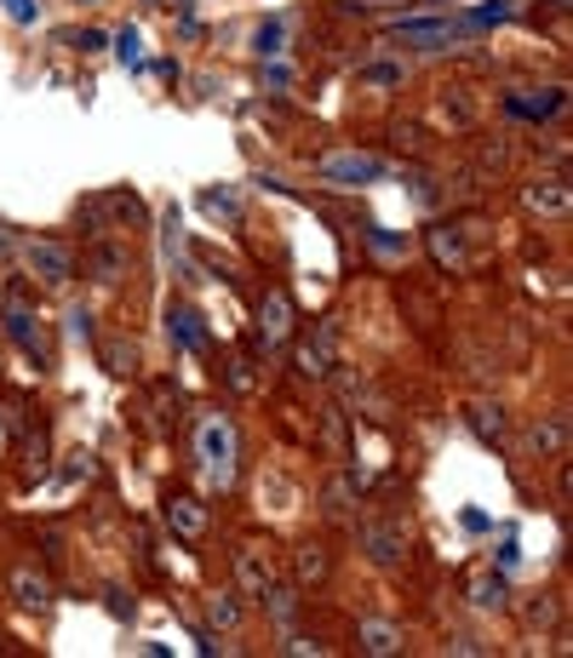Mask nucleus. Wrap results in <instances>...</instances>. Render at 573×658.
<instances>
[{
	"label": "nucleus",
	"mask_w": 573,
	"mask_h": 658,
	"mask_svg": "<svg viewBox=\"0 0 573 658\" xmlns=\"http://www.w3.org/2000/svg\"><path fill=\"white\" fill-rule=\"evenodd\" d=\"M431 252L447 264V269H465L470 258H465V246H459V235L454 230H431Z\"/></svg>",
	"instance_id": "obj_20"
},
{
	"label": "nucleus",
	"mask_w": 573,
	"mask_h": 658,
	"mask_svg": "<svg viewBox=\"0 0 573 658\" xmlns=\"http://www.w3.org/2000/svg\"><path fill=\"white\" fill-rule=\"evenodd\" d=\"M447 653H465V658H482V653H493L488 642H477V636H454L447 642Z\"/></svg>",
	"instance_id": "obj_31"
},
{
	"label": "nucleus",
	"mask_w": 573,
	"mask_h": 658,
	"mask_svg": "<svg viewBox=\"0 0 573 658\" xmlns=\"http://www.w3.org/2000/svg\"><path fill=\"white\" fill-rule=\"evenodd\" d=\"M367 246L379 252V258H408V235H390L385 223H367Z\"/></svg>",
	"instance_id": "obj_19"
},
{
	"label": "nucleus",
	"mask_w": 573,
	"mask_h": 658,
	"mask_svg": "<svg viewBox=\"0 0 573 658\" xmlns=\"http://www.w3.org/2000/svg\"><path fill=\"white\" fill-rule=\"evenodd\" d=\"M465 424L477 429V441H488V447H500V441H505V429H511V424H505V407H500V401H477V407L465 413Z\"/></svg>",
	"instance_id": "obj_15"
},
{
	"label": "nucleus",
	"mask_w": 573,
	"mask_h": 658,
	"mask_svg": "<svg viewBox=\"0 0 573 658\" xmlns=\"http://www.w3.org/2000/svg\"><path fill=\"white\" fill-rule=\"evenodd\" d=\"M328 550H321V544H305V550H298V578H310V585H321V578H328Z\"/></svg>",
	"instance_id": "obj_22"
},
{
	"label": "nucleus",
	"mask_w": 573,
	"mask_h": 658,
	"mask_svg": "<svg viewBox=\"0 0 573 658\" xmlns=\"http://www.w3.org/2000/svg\"><path fill=\"white\" fill-rule=\"evenodd\" d=\"M316 178L333 184V189H362V184L385 178V161L362 155V149H333V155H316Z\"/></svg>",
	"instance_id": "obj_2"
},
{
	"label": "nucleus",
	"mask_w": 573,
	"mask_h": 658,
	"mask_svg": "<svg viewBox=\"0 0 573 658\" xmlns=\"http://www.w3.org/2000/svg\"><path fill=\"white\" fill-rule=\"evenodd\" d=\"M161 516H167V527H172L179 539H202V533H207V510H202L190 493H172V498L161 504Z\"/></svg>",
	"instance_id": "obj_10"
},
{
	"label": "nucleus",
	"mask_w": 573,
	"mask_h": 658,
	"mask_svg": "<svg viewBox=\"0 0 573 658\" xmlns=\"http://www.w3.org/2000/svg\"><path fill=\"white\" fill-rule=\"evenodd\" d=\"M92 470H98V464H92V452H75V464L64 470V481H92Z\"/></svg>",
	"instance_id": "obj_32"
},
{
	"label": "nucleus",
	"mask_w": 573,
	"mask_h": 658,
	"mask_svg": "<svg viewBox=\"0 0 573 658\" xmlns=\"http://www.w3.org/2000/svg\"><path fill=\"white\" fill-rule=\"evenodd\" d=\"M522 619H528L534 630H545L557 619V596H534V601H522Z\"/></svg>",
	"instance_id": "obj_26"
},
{
	"label": "nucleus",
	"mask_w": 573,
	"mask_h": 658,
	"mask_svg": "<svg viewBox=\"0 0 573 658\" xmlns=\"http://www.w3.org/2000/svg\"><path fill=\"white\" fill-rule=\"evenodd\" d=\"M362 81H367V86H396V81H402V69H396V64H367Z\"/></svg>",
	"instance_id": "obj_28"
},
{
	"label": "nucleus",
	"mask_w": 573,
	"mask_h": 658,
	"mask_svg": "<svg viewBox=\"0 0 573 658\" xmlns=\"http://www.w3.org/2000/svg\"><path fill=\"white\" fill-rule=\"evenodd\" d=\"M282 46H287V23H264V30L253 35V53H259V58H276Z\"/></svg>",
	"instance_id": "obj_23"
},
{
	"label": "nucleus",
	"mask_w": 573,
	"mask_h": 658,
	"mask_svg": "<svg viewBox=\"0 0 573 658\" xmlns=\"http://www.w3.org/2000/svg\"><path fill=\"white\" fill-rule=\"evenodd\" d=\"M0 7H7V18H12V23H35V18H41L35 0H0Z\"/></svg>",
	"instance_id": "obj_30"
},
{
	"label": "nucleus",
	"mask_w": 573,
	"mask_h": 658,
	"mask_svg": "<svg viewBox=\"0 0 573 658\" xmlns=\"http://www.w3.org/2000/svg\"><path fill=\"white\" fill-rule=\"evenodd\" d=\"M562 104H568L562 86H539V97H516V92L505 97V109H511V115H528V120H551Z\"/></svg>",
	"instance_id": "obj_16"
},
{
	"label": "nucleus",
	"mask_w": 573,
	"mask_h": 658,
	"mask_svg": "<svg viewBox=\"0 0 573 658\" xmlns=\"http://www.w3.org/2000/svg\"><path fill=\"white\" fill-rule=\"evenodd\" d=\"M207 619H213L218 630H236V624H241V601H236L230 590H224V596H207Z\"/></svg>",
	"instance_id": "obj_21"
},
{
	"label": "nucleus",
	"mask_w": 573,
	"mask_h": 658,
	"mask_svg": "<svg viewBox=\"0 0 573 658\" xmlns=\"http://www.w3.org/2000/svg\"><path fill=\"white\" fill-rule=\"evenodd\" d=\"M64 333H69L75 344L92 338V310H87V303H69V310H64Z\"/></svg>",
	"instance_id": "obj_24"
},
{
	"label": "nucleus",
	"mask_w": 573,
	"mask_h": 658,
	"mask_svg": "<svg viewBox=\"0 0 573 658\" xmlns=\"http://www.w3.org/2000/svg\"><path fill=\"white\" fill-rule=\"evenodd\" d=\"M195 459H202V470L218 481V487H230V481H236L241 441H236V424L224 413H207L202 424H195Z\"/></svg>",
	"instance_id": "obj_1"
},
{
	"label": "nucleus",
	"mask_w": 573,
	"mask_h": 658,
	"mask_svg": "<svg viewBox=\"0 0 573 658\" xmlns=\"http://www.w3.org/2000/svg\"><path fill=\"white\" fill-rule=\"evenodd\" d=\"M7 252H12V235H7V230H0V258H7Z\"/></svg>",
	"instance_id": "obj_34"
},
{
	"label": "nucleus",
	"mask_w": 573,
	"mask_h": 658,
	"mask_svg": "<svg viewBox=\"0 0 573 658\" xmlns=\"http://www.w3.org/2000/svg\"><path fill=\"white\" fill-rule=\"evenodd\" d=\"M69 46H75V53H98V46H104V35H98V30H75Z\"/></svg>",
	"instance_id": "obj_33"
},
{
	"label": "nucleus",
	"mask_w": 573,
	"mask_h": 658,
	"mask_svg": "<svg viewBox=\"0 0 573 658\" xmlns=\"http://www.w3.org/2000/svg\"><path fill=\"white\" fill-rule=\"evenodd\" d=\"M236 578H241L247 596H264L270 585H276V567H270V555L259 544H241L236 550Z\"/></svg>",
	"instance_id": "obj_9"
},
{
	"label": "nucleus",
	"mask_w": 573,
	"mask_h": 658,
	"mask_svg": "<svg viewBox=\"0 0 573 658\" xmlns=\"http://www.w3.org/2000/svg\"><path fill=\"white\" fill-rule=\"evenodd\" d=\"M115 58H121V64H133V69L144 64V53H138V30H121V35H115Z\"/></svg>",
	"instance_id": "obj_27"
},
{
	"label": "nucleus",
	"mask_w": 573,
	"mask_h": 658,
	"mask_svg": "<svg viewBox=\"0 0 573 658\" xmlns=\"http://www.w3.org/2000/svg\"><path fill=\"white\" fill-rule=\"evenodd\" d=\"M23 264H30V275L41 287H69L75 281V252L64 241H23Z\"/></svg>",
	"instance_id": "obj_4"
},
{
	"label": "nucleus",
	"mask_w": 573,
	"mask_h": 658,
	"mask_svg": "<svg viewBox=\"0 0 573 658\" xmlns=\"http://www.w3.org/2000/svg\"><path fill=\"white\" fill-rule=\"evenodd\" d=\"M356 647L373 653V658L402 653V624H390V619H362V624H356Z\"/></svg>",
	"instance_id": "obj_12"
},
{
	"label": "nucleus",
	"mask_w": 573,
	"mask_h": 658,
	"mask_svg": "<svg viewBox=\"0 0 573 658\" xmlns=\"http://www.w3.org/2000/svg\"><path fill=\"white\" fill-rule=\"evenodd\" d=\"M7 590H12V601L23 607V613H46L53 607V578H46L41 567H12V578H7Z\"/></svg>",
	"instance_id": "obj_7"
},
{
	"label": "nucleus",
	"mask_w": 573,
	"mask_h": 658,
	"mask_svg": "<svg viewBox=\"0 0 573 658\" xmlns=\"http://www.w3.org/2000/svg\"><path fill=\"white\" fill-rule=\"evenodd\" d=\"M87 264H92V281H104V287H121L133 275V246L127 241H104V235H92V252H87Z\"/></svg>",
	"instance_id": "obj_5"
},
{
	"label": "nucleus",
	"mask_w": 573,
	"mask_h": 658,
	"mask_svg": "<svg viewBox=\"0 0 573 658\" xmlns=\"http://www.w3.org/2000/svg\"><path fill=\"white\" fill-rule=\"evenodd\" d=\"M98 356H104L110 372H133L138 367V344L133 338H104V344H98Z\"/></svg>",
	"instance_id": "obj_18"
},
{
	"label": "nucleus",
	"mask_w": 573,
	"mask_h": 658,
	"mask_svg": "<svg viewBox=\"0 0 573 658\" xmlns=\"http://www.w3.org/2000/svg\"><path fill=\"white\" fill-rule=\"evenodd\" d=\"M167 338L179 344V349H202V344H207L202 315H195L190 303H172V310H167Z\"/></svg>",
	"instance_id": "obj_14"
},
{
	"label": "nucleus",
	"mask_w": 573,
	"mask_h": 658,
	"mask_svg": "<svg viewBox=\"0 0 573 658\" xmlns=\"http://www.w3.org/2000/svg\"><path fill=\"white\" fill-rule=\"evenodd\" d=\"M534 452H545V459H568V424L562 418L534 424Z\"/></svg>",
	"instance_id": "obj_17"
},
{
	"label": "nucleus",
	"mask_w": 573,
	"mask_h": 658,
	"mask_svg": "<svg viewBox=\"0 0 573 658\" xmlns=\"http://www.w3.org/2000/svg\"><path fill=\"white\" fill-rule=\"evenodd\" d=\"M470 607H477V613H505V607H511L505 573H477V578H470Z\"/></svg>",
	"instance_id": "obj_13"
},
{
	"label": "nucleus",
	"mask_w": 573,
	"mask_h": 658,
	"mask_svg": "<svg viewBox=\"0 0 573 658\" xmlns=\"http://www.w3.org/2000/svg\"><path fill=\"white\" fill-rule=\"evenodd\" d=\"M287 333H293V298H287V292H270V298L259 303V344L276 349Z\"/></svg>",
	"instance_id": "obj_8"
},
{
	"label": "nucleus",
	"mask_w": 573,
	"mask_h": 658,
	"mask_svg": "<svg viewBox=\"0 0 573 658\" xmlns=\"http://www.w3.org/2000/svg\"><path fill=\"white\" fill-rule=\"evenodd\" d=\"M0 333H7V344H18L23 356H35L41 367H53V349H46V326H41V315L30 310V303H7V310H0Z\"/></svg>",
	"instance_id": "obj_3"
},
{
	"label": "nucleus",
	"mask_w": 573,
	"mask_h": 658,
	"mask_svg": "<svg viewBox=\"0 0 573 658\" xmlns=\"http://www.w3.org/2000/svg\"><path fill=\"white\" fill-rule=\"evenodd\" d=\"M528 212H539V218H568V207H573V189H568V178H539V184H528Z\"/></svg>",
	"instance_id": "obj_11"
},
{
	"label": "nucleus",
	"mask_w": 573,
	"mask_h": 658,
	"mask_svg": "<svg viewBox=\"0 0 573 658\" xmlns=\"http://www.w3.org/2000/svg\"><path fill=\"white\" fill-rule=\"evenodd\" d=\"M362 550H367V562H379V567H402L408 562V533L390 527V521H367L362 527Z\"/></svg>",
	"instance_id": "obj_6"
},
{
	"label": "nucleus",
	"mask_w": 573,
	"mask_h": 658,
	"mask_svg": "<svg viewBox=\"0 0 573 658\" xmlns=\"http://www.w3.org/2000/svg\"><path fill=\"white\" fill-rule=\"evenodd\" d=\"M202 207H207V212H224V218H236V195H230V189H207Z\"/></svg>",
	"instance_id": "obj_29"
},
{
	"label": "nucleus",
	"mask_w": 573,
	"mask_h": 658,
	"mask_svg": "<svg viewBox=\"0 0 573 658\" xmlns=\"http://www.w3.org/2000/svg\"><path fill=\"white\" fill-rule=\"evenodd\" d=\"M351 498H356V481L339 475L333 487H328V516H351Z\"/></svg>",
	"instance_id": "obj_25"
}]
</instances>
